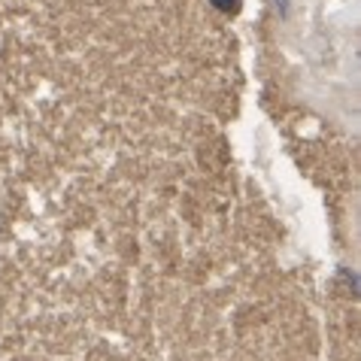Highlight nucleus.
<instances>
[{
    "label": "nucleus",
    "mask_w": 361,
    "mask_h": 361,
    "mask_svg": "<svg viewBox=\"0 0 361 361\" xmlns=\"http://www.w3.org/2000/svg\"><path fill=\"white\" fill-rule=\"evenodd\" d=\"M216 9H222V13H234L237 9V0H213Z\"/></svg>",
    "instance_id": "obj_1"
}]
</instances>
